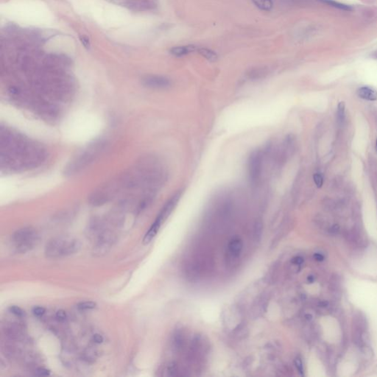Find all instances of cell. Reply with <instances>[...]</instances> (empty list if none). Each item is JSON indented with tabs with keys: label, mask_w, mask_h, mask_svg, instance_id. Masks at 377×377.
<instances>
[{
	"label": "cell",
	"mask_w": 377,
	"mask_h": 377,
	"mask_svg": "<svg viewBox=\"0 0 377 377\" xmlns=\"http://www.w3.org/2000/svg\"><path fill=\"white\" fill-rule=\"evenodd\" d=\"M313 179H314L315 183L316 184L317 187H322V186L323 184V178L321 174H320V173H315L314 175H313Z\"/></svg>",
	"instance_id": "19"
},
{
	"label": "cell",
	"mask_w": 377,
	"mask_h": 377,
	"mask_svg": "<svg viewBox=\"0 0 377 377\" xmlns=\"http://www.w3.org/2000/svg\"><path fill=\"white\" fill-rule=\"evenodd\" d=\"M311 318H312V316L310 315H306V319H307V320H311Z\"/></svg>",
	"instance_id": "31"
},
{
	"label": "cell",
	"mask_w": 377,
	"mask_h": 377,
	"mask_svg": "<svg viewBox=\"0 0 377 377\" xmlns=\"http://www.w3.org/2000/svg\"><path fill=\"white\" fill-rule=\"evenodd\" d=\"M143 83L145 86L152 88H165L170 85L169 79L162 76L150 75L143 79Z\"/></svg>",
	"instance_id": "6"
},
{
	"label": "cell",
	"mask_w": 377,
	"mask_h": 377,
	"mask_svg": "<svg viewBox=\"0 0 377 377\" xmlns=\"http://www.w3.org/2000/svg\"><path fill=\"white\" fill-rule=\"evenodd\" d=\"M262 233H263V223L261 220H258L256 221L253 226V238L257 242L261 241Z\"/></svg>",
	"instance_id": "13"
},
{
	"label": "cell",
	"mask_w": 377,
	"mask_h": 377,
	"mask_svg": "<svg viewBox=\"0 0 377 377\" xmlns=\"http://www.w3.org/2000/svg\"><path fill=\"white\" fill-rule=\"evenodd\" d=\"M198 50V47H196L194 45H187V46H179V47H174L171 48L169 52L172 55L175 57H182V56L186 55L189 54L193 52Z\"/></svg>",
	"instance_id": "8"
},
{
	"label": "cell",
	"mask_w": 377,
	"mask_h": 377,
	"mask_svg": "<svg viewBox=\"0 0 377 377\" xmlns=\"http://www.w3.org/2000/svg\"><path fill=\"white\" fill-rule=\"evenodd\" d=\"M181 192H178L175 193L172 198H170L168 201L166 203V204L164 205V207L162 209L161 212H159L158 215L157 216L156 219H155V222L152 223V225H151V227L150 228L149 231H147V234H145V237L143 239V243L144 244H148L150 243V242L152 241V239L156 236V234L158 232L159 229L160 228L162 227V224L164 223V221H165L168 218L170 214L172 213L173 209H175V207L176 206V205L178 204V201H179V199L181 198Z\"/></svg>",
	"instance_id": "3"
},
{
	"label": "cell",
	"mask_w": 377,
	"mask_h": 377,
	"mask_svg": "<svg viewBox=\"0 0 377 377\" xmlns=\"http://www.w3.org/2000/svg\"><path fill=\"white\" fill-rule=\"evenodd\" d=\"M10 311L13 313V315H16L18 317H23L25 315V312L22 310L21 308L17 306H11L10 307Z\"/></svg>",
	"instance_id": "20"
},
{
	"label": "cell",
	"mask_w": 377,
	"mask_h": 377,
	"mask_svg": "<svg viewBox=\"0 0 377 377\" xmlns=\"http://www.w3.org/2000/svg\"><path fill=\"white\" fill-rule=\"evenodd\" d=\"M323 2L326 3V4L329 5L334 7V8H339L340 10H344V11H351L352 8H351V6L347 5L345 4H342V3L340 2H337L335 1V0H322Z\"/></svg>",
	"instance_id": "14"
},
{
	"label": "cell",
	"mask_w": 377,
	"mask_h": 377,
	"mask_svg": "<svg viewBox=\"0 0 377 377\" xmlns=\"http://www.w3.org/2000/svg\"><path fill=\"white\" fill-rule=\"evenodd\" d=\"M376 151H377V138H376Z\"/></svg>",
	"instance_id": "32"
},
{
	"label": "cell",
	"mask_w": 377,
	"mask_h": 377,
	"mask_svg": "<svg viewBox=\"0 0 377 377\" xmlns=\"http://www.w3.org/2000/svg\"><path fill=\"white\" fill-rule=\"evenodd\" d=\"M93 340L97 343H102L103 342V337H102V335H99V334H96V335H94Z\"/></svg>",
	"instance_id": "27"
},
{
	"label": "cell",
	"mask_w": 377,
	"mask_h": 377,
	"mask_svg": "<svg viewBox=\"0 0 377 377\" xmlns=\"http://www.w3.org/2000/svg\"><path fill=\"white\" fill-rule=\"evenodd\" d=\"M56 317L60 320H64L66 318V313L64 310H58L56 313Z\"/></svg>",
	"instance_id": "25"
},
{
	"label": "cell",
	"mask_w": 377,
	"mask_h": 377,
	"mask_svg": "<svg viewBox=\"0 0 377 377\" xmlns=\"http://www.w3.org/2000/svg\"><path fill=\"white\" fill-rule=\"evenodd\" d=\"M358 96L363 100L374 101L377 100V92L369 87H362L357 92Z\"/></svg>",
	"instance_id": "10"
},
{
	"label": "cell",
	"mask_w": 377,
	"mask_h": 377,
	"mask_svg": "<svg viewBox=\"0 0 377 377\" xmlns=\"http://www.w3.org/2000/svg\"><path fill=\"white\" fill-rule=\"evenodd\" d=\"M229 253L234 257H238L240 255L243 249L242 241L239 238H234L229 242L228 245Z\"/></svg>",
	"instance_id": "9"
},
{
	"label": "cell",
	"mask_w": 377,
	"mask_h": 377,
	"mask_svg": "<svg viewBox=\"0 0 377 377\" xmlns=\"http://www.w3.org/2000/svg\"><path fill=\"white\" fill-rule=\"evenodd\" d=\"M262 155L259 150L253 151L248 159V174L253 184L259 182L262 175Z\"/></svg>",
	"instance_id": "5"
},
{
	"label": "cell",
	"mask_w": 377,
	"mask_h": 377,
	"mask_svg": "<svg viewBox=\"0 0 377 377\" xmlns=\"http://www.w3.org/2000/svg\"><path fill=\"white\" fill-rule=\"evenodd\" d=\"M304 259L302 256H295L292 259V263L295 265H302Z\"/></svg>",
	"instance_id": "24"
},
{
	"label": "cell",
	"mask_w": 377,
	"mask_h": 377,
	"mask_svg": "<svg viewBox=\"0 0 377 377\" xmlns=\"http://www.w3.org/2000/svg\"><path fill=\"white\" fill-rule=\"evenodd\" d=\"M111 242H112V237L111 235L108 234H102L99 236L98 241H97V245L94 247V253L95 254L102 255L105 253L106 252L108 251L111 245Z\"/></svg>",
	"instance_id": "7"
},
{
	"label": "cell",
	"mask_w": 377,
	"mask_h": 377,
	"mask_svg": "<svg viewBox=\"0 0 377 377\" xmlns=\"http://www.w3.org/2000/svg\"><path fill=\"white\" fill-rule=\"evenodd\" d=\"M50 374V371L49 370L45 369V368H39L35 371V375L37 376H49Z\"/></svg>",
	"instance_id": "23"
},
{
	"label": "cell",
	"mask_w": 377,
	"mask_h": 377,
	"mask_svg": "<svg viewBox=\"0 0 377 377\" xmlns=\"http://www.w3.org/2000/svg\"><path fill=\"white\" fill-rule=\"evenodd\" d=\"M80 40L82 44L87 49H88L90 47V40L88 38V36L86 35H80Z\"/></svg>",
	"instance_id": "22"
},
{
	"label": "cell",
	"mask_w": 377,
	"mask_h": 377,
	"mask_svg": "<svg viewBox=\"0 0 377 377\" xmlns=\"http://www.w3.org/2000/svg\"><path fill=\"white\" fill-rule=\"evenodd\" d=\"M166 376H175L178 373V366L175 362H169L166 367L165 369Z\"/></svg>",
	"instance_id": "15"
},
{
	"label": "cell",
	"mask_w": 377,
	"mask_h": 377,
	"mask_svg": "<svg viewBox=\"0 0 377 377\" xmlns=\"http://www.w3.org/2000/svg\"><path fill=\"white\" fill-rule=\"evenodd\" d=\"M197 52L199 53L200 55L204 57L205 59L211 61V62H215L218 58L217 53L212 51V49H208V48H198Z\"/></svg>",
	"instance_id": "11"
},
{
	"label": "cell",
	"mask_w": 377,
	"mask_h": 377,
	"mask_svg": "<svg viewBox=\"0 0 377 377\" xmlns=\"http://www.w3.org/2000/svg\"><path fill=\"white\" fill-rule=\"evenodd\" d=\"M337 119L340 122L345 119V103L343 102H340L337 106Z\"/></svg>",
	"instance_id": "17"
},
{
	"label": "cell",
	"mask_w": 377,
	"mask_h": 377,
	"mask_svg": "<svg viewBox=\"0 0 377 377\" xmlns=\"http://www.w3.org/2000/svg\"><path fill=\"white\" fill-rule=\"evenodd\" d=\"M38 235L35 229L24 228L19 229L13 235V242L16 250L20 253H25L36 245Z\"/></svg>",
	"instance_id": "4"
},
{
	"label": "cell",
	"mask_w": 377,
	"mask_h": 377,
	"mask_svg": "<svg viewBox=\"0 0 377 377\" xmlns=\"http://www.w3.org/2000/svg\"><path fill=\"white\" fill-rule=\"evenodd\" d=\"M81 242L78 239L69 236H58L48 242L45 254L48 258L55 259L69 256L79 251Z\"/></svg>",
	"instance_id": "2"
},
{
	"label": "cell",
	"mask_w": 377,
	"mask_h": 377,
	"mask_svg": "<svg viewBox=\"0 0 377 377\" xmlns=\"http://www.w3.org/2000/svg\"><path fill=\"white\" fill-rule=\"evenodd\" d=\"M339 231H340V226H339L338 225H337V224L333 225L329 229V233H331V234H337V233L339 232Z\"/></svg>",
	"instance_id": "26"
},
{
	"label": "cell",
	"mask_w": 377,
	"mask_h": 377,
	"mask_svg": "<svg viewBox=\"0 0 377 377\" xmlns=\"http://www.w3.org/2000/svg\"><path fill=\"white\" fill-rule=\"evenodd\" d=\"M328 305H329V303L327 302V301H320V302H319V304H318V306H319L320 307H322V308L326 307V306H328Z\"/></svg>",
	"instance_id": "29"
},
{
	"label": "cell",
	"mask_w": 377,
	"mask_h": 377,
	"mask_svg": "<svg viewBox=\"0 0 377 377\" xmlns=\"http://www.w3.org/2000/svg\"><path fill=\"white\" fill-rule=\"evenodd\" d=\"M96 306H97V304L93 301H85V302H81L78 304L77 307L80 310H88L94 309Z\"/></svg>",
	"instance_id": "16"
},
{
	"label": "cell",
	"mask_w": 377,
	"mask_h": 377,
	"mask_svg": "<svg viewBox=\"0 0 377 377\" xmlns=\"http://www.w3.org/2000/svg\"><path fill=\"white\" fill-rule=\"evenodd\" d=\"M252 2L262 11H270L272 8V0H251Z\"/></svg>",
	"instance_id": "12"
},
{
	"label": "cell",
	"mask_w": 377,
	"mask_h": 377,
	"mask_svg": "<svg viewBox=\"0 0 377 377\" xmlns=\"http://www.w3.org/2000/svg\"><path fill=\"white\" fill-rule=\"evenodd\" d=\"M295 363V365L296 368H297L298 371L301 376H304V365H303V362L301 360V358L299 356H297V357L295 359L294 361Z\"/></svg>",
	"instance_id": "18"
},
{
	"label": "cell",
	"mask_w": 377,
	"mask_h": 377,
	"mask_svg": "<svg viewBox=\"0 0 377 377\" xmlns=\"http://www.w3.org/2000/svg\"><path fill=\"white\" fill-rule=\"evenodd\" d=\"M314 259H315V260H316V261H318V262H323V260H324V257H323V255L320 254V253H315V254H314Z\"/></svg>",
	"instance_id": "28"
},
{
	"label": "cell",
	"mask_w": 377,
	"mask_h": 377,
	"mask_svg": "<svg viewBox=\"0 0 377 377\" xmlns=\"http://www.w3.org/2000/svg\"><path fill=\"white\" fill-rule=\"evenodd\" d=\"M307 281L309 283L314 282V281H315L314 276H312V275H309V276H308V278H307Z\"/></svg>",
	"instance_id": "30"
},
{
	"label": "cell",
	"mask_w": 377,
	"mask_h": 377,
	"mask_svg": "<svg viewBox=\"0 0 377 377\" xmlns=\"http://www.w3.org/2000/svg\"><path fill=\"white\" fill-rule=\"evenodd\" d=\"M32 312H33L34 315H35V316H42L45 312V309L44 307H42V306H36V307L33 308Z\"/></svg>",
	"instance_id": "21"
},
{
	"label": "cell",
	"mask_w": 377,
	"mask_h": 377,
	"mask_svg": "<svg viewBox=\"0 0 377 377\" xmlns=\"http://www.w3.org/2000/svg\"><path fill=\"white\" fill-rule=\"evenodd\" d=\"M5 143L6 158L12 157L10 162L22 165H34L42 160V150L40 147H36L34 144H30L22 138H17L13 135L6 133L5 138L2 137V142Z\"/></svg>",
	"instance_id": "1"
}]
</instances>
